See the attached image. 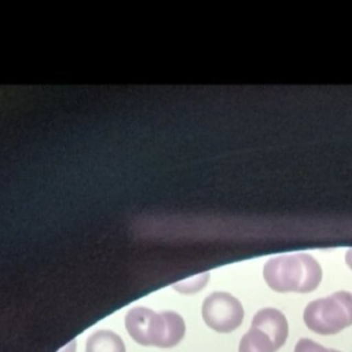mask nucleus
I'll use <instances>...</instances> for the list:
<instances>
[{"instance_id":"obj_10","label":"nucleus","mask_w":352,"mask_h":352,"mask_svg":"<svg viewBox=\"0 0 352 352\" xmlns=\"http://www.w3.org/2000/svg\"><path fill=\"white\" fill-rule=\"evenodd\" d=\"M294 352H340L337 349H329L309 338H301L297 341L294 346Z\"/></svg>"},{"instance_id":"obj_5","label":"nucleus","mask_w":352,"mask_h":352,"mask_svg":"<svg viewBox=\"0 0 352 352\" xmlns=\"http://www.w3.org/2000/svg\"><path fill=\"white\" fill-rule=\"evenodd\" d=\"M250 327L258 329L263 333H265L272 340L276 349L283 346L289 334V324L286 316L279 309L275 308L260 309L253 316Z\"/></svg>"},{"instance_id":"obj_4","label":"nucleus","mask_w":352,"mask_h":352,"mask_svg":"<svg viewBox=\"0 0 352 352\" xmlns=\"http://www.w3.org/2000/svg\"><path fill=\"white\" fill-rule=\"evenodd\" d=\"M125 329L138 344L161 348L166 333V320L164 312L158 314L146 307H135L125 315Z\"/></svg>"},{"instance_id":"obj_7","label":"nucleus","mask_w":352,"mask_h":352,"mask_svg":"<svg viewBox=\"0 0 352 352\" xmlns=\"http://www.w3.org/2000/svg\"><path fill=\"white\" fill-rule=\"evenodd\" d=\"M272 340L258 329L250 327L239 341L238 352H276Z\"/></svg>"},{"instance_id":"obj_12","label":"nucleus","mask_w":352,"mask_h":352,"mask_svg":"<svg viewBox=\"0 0 352 352\" xmlns=\"http://www.w3.org/2000/svg\"><path fill=\"white\" fill-rule=\"evenodd\" d=\"M345 261H346L348 267L352 270V249H349V250L346 252V254H345Z\"/></svg>"},{"instance_id":"obj_6","label":"nucleus","mask_w":352,"mask_h":352,"mask_svg":"<svg viewBox=\"0 0 352 352\" xmlns=\"http://www.w3.org/2000/svg\"><path fill=\"white\" fill-rule=\"evenodd\" d=\"M85 352H126L122 338L111 330H98L85 342Z\"/></svg>"},{"instance_id":"obj_3","label":"nucleus","mask_w":352,"mask_h":352,"mask_svg":"<svg viewBox=\"0 0 352 352\" xmlns=\"http://www.w3.org/2000/svg\"><path fill=\"white\" fill-rule=\"evenodd\" d=\"M202 318L214 331L230 333L241 326L243 320V307L232 294L214 292L204 300Z\"/></svg>"},{"instance_id":"obj_8","label":"nucleus","mask_w":352,"mask_h":352,"mask_svg":"<svg viewBox=\"0 0 352 352\" xmlns=\"http://www.w3.org/2000/svg\"><path fill=\"white\" fill-rule=\"evenodd\" d=\"M164 316L166 320V333L161 344V348H172L176 346L184 337V319L177 312L173 311H164Z\"/></svg>"},{"instance_id":"obj_9","label":"nucleus","mask_w":352,"mask_h":352,"mask_svg":"<svg viewBox=\"0 0 352 352\" xmlns=\"http://www.w3.org/2000/svg\"><path fill=\"white\" fill-rule=\"evenodd\" d=\"M208 279H209V274L205 272V274L197 275L194 278H190V279H187L184 282L176 283L175 289H177L182 293H195V292H198L199 289H202L206 285Z\"/></svg>"},{"instance_id":"obj_11","label":"nucleus","mask_w":352,"mask_h":352,"mask_svg":"<svg viewBox=\"0 0 352 352\" xmlns=\"http://www.w3.org/2000/svg\"><path fill=\"white\" fill-rule=\"evenodd\" d=\"M60 352H76V341L69 342Z\"/></svg>"},{"instance_id":"obj_2","label":"nucleus","mask_w":352,"mask_h":352,"mask_svg":"<svg viewBox=\"0 0 352 352\" xmlns=\"http://www.w3.org/2000/svg\"><path fill=\"white\" fill-rule=\"evenodd\" d=\"M302 318L307 327L316 334H337L352 324V293L341 290L314 300L305 307Z\"/></svg>"},{"instance_id":"obj_1","label":"nucleus","mask_w":352,"mask_h":352,"mask_svg":"<svg viewBox=\"0 0 352 352\" xmlns=\"http://www.w3.org/2000/svg\"><path fill=\"white\" fill-rule=\"evenodd\" d=\"M267 285L279 293H309L322 280L320 264L307 253L283 254L268 260L263 268Z\"/></svg>"}]
</instances>
